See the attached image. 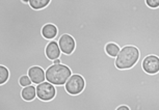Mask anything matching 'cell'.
<instances>
[{"mask_svg":"<svg viewBox=\"0 0 159 110\" xmlns=\"http://www.w3.org/2000/svg\"><path fill=\"white\" fill-rule=\"evenodd\" d=\"M8 77H10V71L7 67L0 64V85L4 84L5 82L8 80Z\"/></svg>","mask_w":159,"mask_h":110,"instance_id":"14","label":"cell"},{"mask_svg":"<svg viewBox=\"0 0 159 110\" xmlns=\"http://www.w3.org/2000/svg\"><path fill=\"white\" fill-rule=\"evenodd\" d=\"M139 50L135 46H125L121 48L115 59V64L119 70H128L133 68L139 59Z\"/></svg>","mask_w":159,"mask_h":110,"instance_id":"2","label":"cell"},{"mask_svg":"<svg viewBox=\"0 0 159 110\" xmlns=\"http://www.w3.org/2000/svg\"><path fill=\"white\" fill-rule=\"evenodd\" d=\"M104 50L105 53L108 56H110V57H116V55L119 54L121 48L116 43H107L104 47Z\"/></svg>","mask_w":159,"mask_h":110,"instance_id":"12","label":"cell"},{"mask_svg":"<svg viewBox=\"0 0 159 110\" xmlns=\"http://www.w3.org/2000/svg\"><path fill=\"white\" fill-rule=\"evenodd\" d=\"M116 110H130V108L127 105H120L119 107H116Z\"/></svg>","mask_w":159,"mask_h":110,"instance_id":"17","label":"cell"},{"mask_svg":"<svg viewBox=\"0 0 159 110\" xmlns=\"http://www.w3.org/2000/svg\"><path fill=\"white\" fill-rule=\"evenodd\" d=\"M64 86L68 94L72 95V96H76L84 90L85 81L82 76L78 75V74H72Z\"/></svg>","mask_w":159,"mask_h":110,"instance_id":"4","label":"cell"},{"mask_svg":"<svg viewBox=\"0 0 159 110\" xmlns=\"http://www.w3.org/2000/svg\"><path fill=\"white\" fill-rule=\"evenodd\" d=\"M27 76L29 77V79L31 80L32 84L37 85L40 84V83L44 82L46 80V77H45V71L42 69L39 65H34V67H30L27 71Z\"/></svg>","mask_w":159,"mask_h":110,"instance_id":"8","label":"cell"},{"mask_svg":"<svg viewBox=\"0 0 159 110\" xmlns=\"http://www.w3.org/2000/svg\"><path fill=\"white\" fill-rule=\"evenodd\" d=\"M19 84L22 86V87H25V86L31 85L32 82L27 75H22V76L19 77Z\"/></svg>","mask_w":159,"mask_h":110,"instance_id":"15","label":"cell"},{"mask_svg":"<svg viewBox=\"0 0 159 110\" xmlns=\"http://www.w3.org/2000/svg\"><path fill=\"white\" fill-rule=\"evenodd\" d=\"M61 64V59H59V58L54 59V60H53V64Z\"/></svg>","mask_w":159,"mask_h":110,"instance_id":"18","label":"cell"},{"mask_svg":"<svg viewBox=\"0 0 159 110\" xmlns=\"http://www.w3.org/2000/svg\"><path fill=\"white\" fill-rule=\"evenodd\" d=\"M142 68L143 72L149 75H155L159 73V57L154 54L145 56L142 60Z\"/></svg>","mask_w":159,"mask_h":110,"instance_id":"6","label":"cell"},{"mask_svg":"<svg viewBox=\"0 0 159 110\" xmlns=\"http://www.w3.org/2000/svg\"><path fill=\"white\" fill-rule=\"evenodd\" d=\"M58 47L61 49V52L64 53L66 55H70L73 53L75 50V47H76V43H75V40L73 37H71L70 34H61V37L58 40Z\"/></svg>","mask_w":159,"mask_h":110,"instance_id":"7","label":"cell"},{"mask_svg":"<svg viewBox=\"0 0 159 110\" xmlns=\"http://www.w3.org/2000/svg\"><path fill=\"white\" fill-rule=\"evenodd\" d=\"M145 3L147 7L152 10L159 7V0H145Z\"/></svg>","mask_w":159,"mask_h":110,"instance_id":"16","label":"cell"},{"mask_svg":"<svg viewBox=\"0 0 159 110\" xmlns=\"http://www.w3.org/2000/svg\"><path fill=\"white\" fill-rule=\"evenodd\" d=\"M28 19L42 26L51 23L57 28L53 41L70 34L76 43L73 53H61V64L72 74L82 76L85 86L79 95L68 94L64 85H55L56 95L50 101L35 97L21 98L22 86L17 78L0 85V110H116L127 105L130 110H159V73L149 75L142 68L143 56L133 68L119 70L116 57L105 53L112 35L101 0H51L40 11L26 8Z\"/></svg>","mask_w":159,"mask_h":110,"instance_id":"1","label":"cell"},{"mask_svg":"<svg viewBox=\"0 0 159 110\" xmlns=\"http://www.w3.org/2000/svg\"><path fill=\"white\" fill-rule=\"evenodd\" d=\"M35 90H37V98L42 101H50L56 95L55 86L48 81H44L40 84H37Z\"/></svg>","mask_w":159,"mask_h":110,"instance_id":"5","label":"cell"},{"mask_svg":"<svg viewBox=\"0 0 159 110\" xmlns=\"http://www.w3.org/2000/svg\"><path fill=\"white\" fill-rule=\"evenodd\" d=\"M57 28H56L55 25L51 24V23H47L42 26L41 28V33H42V37L46 40H49V41H52L54 40L57 35Z\"/></svg>","mask_w":159,"mask_h":110,"instance_id":"10","label":"cell"},{"mask_svg":"<svg viewBox=\"0 0 159 110\" xmlns=\"http://www.w3.org/2000/svg\"><path fill=\"white\" fill-rule=\"evenodd\" d=\"M20 95H21V98H22L24 101H32L37 97L35 85L31 84V85L25 86V87H22Z\"/></svg>","mask_w":159,"mask_h":110,"instance_id":"11","label":"cell"},{"mask_svg":"<svg viewBox=\"0 0 159 110\" xmlns=\"http://www.w3.org/2000/svg\"><path fill=\"white\" fill-rule=\"evenodd\" d=\"M61 49L58 47V43L55 41H50L49 43L47 44L46 48H45V55L48 59L50 60H54V59L59 58L61 56Z\"/></svg>","mask_w":159,"mask_h":110,"instance_id":"9","label":"cell"},{"mask_svg":"<svg viewBox=\"0 0 159 110\" xmlns=\"http://www.w3.org/2000/svg\"><path fill=\"white\" fill-rule=\"evenodd\" d=\"M51 0H29L28 4L32 10L34 11H40L43 10L50 3Z\"/></svg>","mask_w":159,"mask_h":110,"instance_id":"13","label":"cell"},{"mask_svg":"<svg viewBox=\"0 0 159 110\" xmlns=\"http://www.w3.org/2000/svg\"><path fill=\"white\" fill-rule=\"evenodd\" d=\"M72 72L70 68L64 64H52L45 71L46 81L53 85H65L67 80L70 78Z\"/></svg>","mask_w":159,"mask_h":110,"instance_id":"3","label":"cell"},{"mask_svg":"<svg viewBox=\"0 0 159 110\" xmlns=\"http://www.w3.org/2000/svg\"><path fill=\"white\" fill-rule=\"evenodd\" d=\"M21 1H22L23 3H28V1H29V0H21Z\"/></svg>","mask_w":159,"mask_h":110,"instance_id":"19","label":"cell"}]
</instances>
